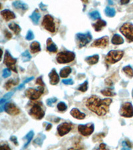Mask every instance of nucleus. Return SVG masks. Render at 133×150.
<instances>
[{
    "label": "nucleus",
    "mask_w": 133,
    "mask_h": 150,
    "mask_svg": "<svg viewBox=\"0 0 133 150\" xmlns=\"http://www.w3.org/2000/svg\"><path fill=\"white\" fill-rule=\"evenodd\" d=\"M113 102L111 98L101 100L97 95H92L86 101L87 108L99 116H104L109 111V106Z\"/></svg>",
    "instance_id": "obj_1"
},
{
    "label": "nucleus",
    "mask_w": 133,
    "mask_h": 150,
    "mask_svg": "<svg viewBox=\"0 0 133 150\" xmlns=\"http://www.w3.org/2000/svg\"><path fill=\"white\" fill-rule=\"evenodd\" d=\"M29 114L34 119L40 120L45 116V110L43 109V105L41 102L35 103L30 108Z\"/></svg>",
    "instance_id": "obj_2"
},
{
    "label": "nucleus",
    "mask_w": 133,
    "mask_h": 150,
    "mask_svg": "<svg viewBox=\"0 0 133 150\" xmlns=\"http://www.w3.org/2000/svg\"><path fill=\"white\" fill-rule=\"evenodd\" d=\"M75 58V53L73 51H63L58 53L56 60L59 64H69Z\"/></svg>",
    "instance_id": "obj_3"
},
{
    "label": "nucleus",
    "mask_w": 133,
    "mask_h": 150,
    "mask_svg": "<svg viewBox=\"0 0 133 150\" xmlns=\"http://www.w3.org/2000/svg\"><path fill=\"white\" fill-rule=\"evenodd\" d=\"M124 56V51L121 50H111L107 53L105 62L108 64H114L119 62Z\"/></svg>",
    "instance_id": "obj_4"
},
{
    "label": "nucleus",
    "mask_w": 133,
    "mask_h": 150,
    "mask_svg": "<svg viewBox=\"0 0 133 150\" xmlns=\"http://www.w3.org/2000/svg\"><path fill=\"white\" fill-rule=\"evenodd\" d=\"M44 93V86H39L38 88H28L25 91V95L31 100H37Z\"/></svg>",
    "instance_id": "obj_5"
},
{
    "label": "nucleus",
    "mask_w": 133,
    "mask_h": 150,
    "mask_svg": "<svg viewBox=\"0 0 133 150\" xmlns=\"http://www.w3.org/2000/svg\"><path fill=\"white\" fill-rule=\"evenodd\" d=\"M92 40V36L89 32L86 34L78 33L76 34V41L79 48H82L87 46Z\"/></svg>",
    "instance_id": "obj_6"
},
{
    "label": "nucleus",
    "mask_w": 133,
    "mask_h": 150,
    "mask_svg": "<svg viewBox=\"0 0 133 150\" xmlns=\"http://www.w3.org/2000/svg\"><path fill=\"white\" fill-rule=\"evenodd\" d=\"M120 32L124 35L129 42L133 41V24L130 22H127L120 27Z\"/></svg>",
    "instance_id": "obj_7"
},
{
    "label": "nucleus",
    "mask_w": 133,
    "mask_h": 150,
    "mask_svg": "<svg viewBox=\"0 0 133 150\" xmlns=\"http://www.w3.org/2000/svg\"><path fill=\"white\" fill-rule=\"evenodd\" d=\"M16 62H17V59L13 57V56L11 55V53L9 52V51L6 50L4 55V64H6V66L8 67V69L12 70L15 73H17V70L15 66Z\"/></svg>",
    "instance_id": "obj_8"
},
{
    "label": "nucleus",
    "mask_w": 133,
    "mask_h": 150,
    "mask_svg": "<svg viewBox=\"0 0 133 150\" xmlns=\"http://www.w3.org/2000/svg\"><path fill=\"white\" fill-rule=\"evenodd\" d=\"M42 25L46 30L50 32L51 33L55 32V24L54 22V18L49 14L45 15L44 16L43 22H42Z\"/></svg>",
    "instance_id": "obj_9"
},
{
    "label": "nucleus",
    "mask_w": 133,
    "mask_h": 150,
    "mask_svg": "<svg viewBox=\"0 0 133 150\" xmlns=\"http://www.w3.org/2000/svg\"><path fill=\"white\" fill-rule=\"evenodd\" d=\"M120 115L124 118H132L133 116V106L130 102H126L121 106L120 111Z\"/></svg>",
    "instance_id": "obj_10"
},
{
    "label": "nucleus",
    "mask_w": 133,
    "mask_h": 150,
    "mask_svg": "<svg viewBox=\"0 0 133 150\" xmlns=\"http://www.w3.org/2000/svg\"><path fill=\"white\" fill-rule=\"evenodd\" d=\"M95 130V125L93 123H89L86 125L80 124L78 126V131L83 136H88L92 134Z\"/></svg>",
    "instance_id": "obj_11"
},
{
    "label": "nucleus",
    "mask_w": 133,
    "mask_h": 150,
    "mask_svg": "<svg viewBox=\"0 0 133 150\" xmlns=\"http://www.w3.org/2000/svg\"><path fill=\"white\" fill-rule=\"evenodd\" d=\"M4 110L7 114L11 116H16L20 113V109L11 102H8L4 105Z\"/></svg>",
    "instance_id": "obj_12"
},
{
    "label": "nucleus",
    "mask_w": 133,
    "mask_h": 150,
    "mask_svg": "<svg viewBox=\"0 0 133 150\" xmlns=\"http://www.w3.org/2000/svg\"><path fill=\"white\" fill-rule=\"evenodd\" d=\"M72 130V125L71 123L64 122L63 123H61L60 125L57 127V132L58 134L60 136H64L66 134H67L69 132H71Z\"/></svg>",
    "instance_id": "obj_13"
},
{
    "label": "nucleus",
    "mask_w": 133,
    "mask_h": 150,
    "mask_svg": "<svg viewBox=\"0 0 133 150\" xmlns=\"http://www.w3.org/2000/svg\"><path fill=\"white\" fill-rule=\"evenodd\" d=\"M109 37L108 36H103L96 39L93 41L91 47H96V48H104L105 47L108 46L109 43Z\"/></svg>",
    "instance_id": "obj_14"
},
{
    "label": "nucleus",
    "mask_w": 133,
    "mask_h": 150,
    "mask_svg": "<svg viewBox=\"0 0 133 150\" xmlns=\"http://www.w3.org/2000/svg\"><path fill=\"white\" fill-rule=\"evenodd\" d=\"M49 77L50 83L51 85H57L59 82V76L55 69H53L50 73L49 74Z\"/></svg>",
    "instance_id": "obj_15"
},
{
    "label": "nucleus",
    "mask_w": 133,
    "mask_h": 150,
    "mask_svg": "<svg viewBox=\"0 0 133 150\" xmlns=\"http://www.w3.org/2000/svg\"><path fill=\"white\" fill-rule=\"evenodd\" d=\"M1 15L5 20L8 22V21L11 20H13L16 18V16L15 15L13 11H11L9 10V9H4V10L1 11Z\"/></svg>",
    "instance_id": "obj_16"
},
{
    "label": "nucleus",
    "mask_w": 133,
    "mask_h": 150,
    "mask_svg": "<svg viewBox=\"0 0 133 150\" xmlns=\"http://www.w3.org/2000/svg\"><path fill=\"white\" fill-rule=\"evenodd\" d=\"M70 114H71L73 118L77 119H83L84 118H85L86 117L85 114L81 112L80 110L77 108H75V107L71 110V111H70Z\"/></svg>",
    "instance_id": "obj_17"
},
{
    "label": "nucleus",
    "mask_w": 133,
    "mask_h": 150,
    "mask_svg": "<svg viewBox=\"0 0 133 150\" xmlns=\"http://www.w3.org/2000/svg\"><path fill=\"white\" fill-rule=\"evenodd\" d=\"M57 46L53 41L51 38H48L47 40V50L51 53H56L57 51Z\"/></svg>",
    "instance_id": "obj_18"
},
{
    "label": "nucleus",
    "mask_w": 133,
    "mask_h": 150,
    "mask_svg": "<svg viewBox=\"0 0 133 150\" xmlns=\"http://www.w3.org/2000/svg\"><path fill=\"white\" fill-rule=\"evenodd\" d=\"M106 25H107V22L105 21L102 20H99L96 23H93L92 24L93 27L94 28L95 31L96 32H100L102 28L105 27Z\"/></svg>",
    "instance_id": "obj_19"
},
{
    "label": "nucleus",
    "mask_w": 133,
    "mask_h": 150,
    "mask_svg": "<svg viewBox=\"0 0 133 150\" xmlns=\"http://www.w3.org/2000/svg\"><path fill=\"white\" fill-rule=\"evenodd\" d=\"M30 18H31L32 22L33 23L34 25H38L39 20L41 18V14L39 12L38 9H35V11L33 12L31 15L30 16Z\"/></svg>",
    "instance_id": "obj_20"
},
{
    "label": "nucleus",
    "mask_w": 133,
    "mask_h": 150,
    "mask_svg": "<svg viewBox=\"0 0 133 150\" xmlns=\"http://www.w3.org/2000/svg\"><path fill=\"white\" fill-rule=\"evenodd\" d=\"M99 55L98 54H95L92 56H88V57L85 58L86 62L90 65L97 64L98 62H99Z\"/></svg>",
    "instance_id": "obj_21"
},
{
    "label": "nucleus",
    "mask_w": 133,
    "mask_h": 150,
    "mask_svg": "<svg viewBox=\"0 0 133 150\" xmlns=\"http://www.w3.org/2000/svg\"><path fill=\"white\" fill-rule=\"evenodd\" d=\"M112 43L114 45H120L124 43V39L121 37L119 34H114L111 40Z\"/></svg>",
    "instance_id": "obj_22"
},
{
    "label": "nucleus",
    "mask_w": 133,
    "mask_h": 150,
    "mask_svg": "<svg viewBox=\"0 0 133 150\" xmlns=\"http://www.w3.org/2000/svg\"><path fill=\"white\" fill-rule=\"evenodd\" d=\"M13 6L16 9H22V11H26L28 9V6L27 4L23 3L22 1H16L13 2Z\"/></svg>",
    "instance_id": "obj_23"
},
{
    "label": "nucleus",
    "mask_w": 133,
    "mask_h": 150,
    "mask_svg": "<svg viewBox=\"0 0 133 150\" xmlns=\"http://www.w3.org/2000/svg\"><path fill=\"white\" fill-rule=\"evenodd\" d=\"M30 50L32 53H38L41 51V46L38 41L32 42L30 45Z\"/></svg>",
    "instance_id": "obj_24"
},
{
    "label": "nucleus",
    "mask_w": 133,
    "mask_h": 150,
    "mask_svg": "<svg viewBox=\"0 0 133 150\" xmlns=\"http://www.w3.org/2000/svg\"><path fill=\"white\" fill-rule=\"evenodd\" d=\"M72 71V69L71 67L69 66H66L63 67V68L61 69V70L60 71L59 76L61 77H63V78H65V77H67L69 74H71Z\"/></svg>",
    "instance_id": "obj_25"
},
{
    "label": "nucleus",
    "mask_w": 133,
    "mask_h": 150,
    "mask_svg": "<svg viewBox=\"0 0 133 150\" xmlns=\"http://www.w3.org/2000/svg\"><path fill=\"white\" fill-rule=\"evenodd\" d=\"M9 27L11 31H13L14 32V34L15 35H19L21 31H22V29H21L19 25L14 22H11V23H9Z\"/></svg>",
    "instance_id": "obj_26"
},
{
    "label": "nucleus",
    "mask_w": 133,
    "mask_h": 150,
    "mask_svg": "<svg viewBox=\"0 0 133 150\" xmlns=\"http://www.w3.org/2000/svg\"><path fill=\"white\" fill-rule=\"evenodd\" d=\"M45 138H46V136L45 134H42V133H40V134L38 135V137H37L36 139L34 140L33 144H36L39 146H41L42 144H43V141L45 139Z\"/></svg>",
    "instance_id": "obj_27"
},
{
    "label": "nucleus",
    "mask_w": 133,
    "mask_h": 150,
    "mask_svg": "<svg viewBox=\"0 0 133 150\" xmlns=\"http://www.w3.org/2000/svg\"><path fill=\"white\" fill-rule=\"evenodd\" d=\"M104 13L107 17L113 18L116 15V11L113 8H110L108 6L104 9Z\"/></svg>",
    "instance_id": "obj_28"
},
{
    "label": "nucleus",
    "mask_w": 133,
    "mask_h": 150,
    "mask_svg": "<svg viewBox=\"0 0 133 150\" xmlns=\"http://www.w3.org/2000/svg\"><path fill=\"white\" fill-rule=\"evenodd\" d=\"M33 136H34V132H33V131H32V130L30 131V132L28 133L26 135H25L24 138L27 140V142L25 144L24 146H23V148H25V147H26L28 145L30 144V142H31V140L33 139Z\"/></svg>",
    "instance_id": "obj_29"
},
{
    "label": "nucleus",
    "mask_w": 133,
    "mask_h": 150,
    "mask_svg": "<svg viewBox=\"0 0 133 150\" xmlns=\"http://www.w3.org/2000/svg\"><path fill=\"white\" fill-rule=\"evenodd\" d=\"M18 82H19L18 78L17 79H9V80L7 81V83L5 84V88H6L7 90H9L13 86L17 85Z\"/></svg>",
    "instance_id": "obj_30"
},
{
    "label": "nucleus",
    "mask_w": 133,
    "mask_h": 150,
    "mask_svg": "<svg viewBox=\"0 0 133 150\" xmlns=\"http://www.w3.org/2000/svg\"><path fill=\"white\" fill-rule=\"evenodd\" d=\"M123 71L129 77H133V68L130 65H127L123 68Z\"/></svg>",
    "instance_id": "obj_31"
},
{
    "label": "nucleus",
    "mask_w": 133,
    "mask_h": 150,
    "mask_svg": "<svg viewBox=\"0 0 133 150\" xmlns=\"http://www.w3.org/2000/svg\"><path fill=\"white\" fill-rule=\"evenodd\" d=\"M22 60L23 62H29V61L31 60V55L29 53V51L25 50L24 52L22 53Z\"/></svg>",
    "instance_id": "obj_32"
},
{
    "label": "nucleus",
    "mask_w": 133,
    "mask_h": 150,
    "mask_svg": "<svg viewBox=\"0 0 133 150\" xmlns=\"http://www.w3.org/2000/svg\"><path fill=\"white\" fill-rule=\"evenodd\" d=\"M101 92L103 95L109 96V97H111V96H114L116 95V93L114 92V91H113V90H112L110 88L104 89V90H102Z\"/></svg>",
    "instance_id": "obj_33"
},
{
    "label": "nucleus",
    "mask_w": 133,
    "mask_h": 150,
    "mask_svg": "<svg viewBox=\"0 0 133 150\" xmlns=\"http://www.w3.org/2000/svg\"><path fill=\"white\" fill-rule=\"evenodd\" d=\"M89 16L93 20H99V19L101 18V14L98 11H93L92 12L89 13Z\"/></svg>",
    "instance_id": "obj_34"
},
{
    "label": "nucleus",
    "mask_w": 133,
    "mask_h": 150,
    "mask_svg": "<svg viewBox=\"0 0 133 150\" xmlns=\"http://www.w3.org/2000/svg\"><path fill=\"white\" fill-rule=\"evenodd\" d=\"M77 90L80 91H82V92H85V91H87L88 90V81H84L82 84H81V85L79 86Z\"/></svg>",
    "instance_id": "obj_35"
},
{
    "label": "nucleus",
    "mask_w": 133,
    "mask_h": 150,
    "mask_svg": "<svg viewBox=\"0 0 133 150\" xmlns=\"http://www.w3.org/2000/svg\"><path fill=\"white\" fill-rule=\"evenodd\" d=\"M57 109L61 112L65 111L67 109V105L65 103L61 102L57 104Z\"/></svg>",
    "instance_id": "obj_36"
},
{
    "label": "nucleus",
    "mask_w": 133,
    "mask_h": 150,
    "mask_svg": "<svg viewBox=\"0 0 133 150\" xmlns=\"http://www.w3.org/2000/svg\"><path fill=\"white\" fill-rule=\"evenodd\" d=\"M122 145H123V147L121 149V150H130L131 149L132 145L130 143V142L127 141V140H124V141L122 142Z\"/></svg>",
    "instance_id": "obj_37"
},
{
    "label": "nucleus",
    "mask_w": 133,
    "mask_h": 150,
    "mask_svg": "<svg viewBox=\"0 0 133 150\" xmlns=\"http://www.w3.org/2000/svg\"><path fill=\"white\" fill-rule=\"evenodd\" d=\"M33 79H34V77H29V78L26 79L23 82L22 84H21V85L17 87V88H16V90H23V89L24 88V87H25V86H24L25 84L29 83V81H32Z\"/></svg>",
    "instance_id": "obj_38"
},
{
    "label": "nucleus",
    "mask_w": 133,
    "mask_h": 150,
    "mask_svg": "<svg viewBox=\"0 0 133 150\" xmlns=\"http://www.w3.org/2000/svg\"><path fill=\"white\" fill-rule=\"evenodd\" d=\"M11 70L7 68V69H4L3 70V72H2V76H3V78H7V77H8L11 76Z\"/></svg>",
    "instance_id": "obj_39"
},
{
    "label": "nucleus",
    "mask_w": 133,
    "mask_h": 150,
    "mask_svg": "<svg viewBox=\"0 0 133 150\" xmlns=\"http://www.w3.org/2000/svg\"><path fill=\"white\" fill-rule=\"evenodd\" d=\"M34 37H35V36L33 34V32L31 30H29V31L27 32L26 37H25L27 40L31 41V40H32V39H34Z\"/></svg>",
    "instance_id": "obj_40"
},
{
    "label": "nucleus",
    "mask_w": 133,
    "mask_h": 150,
    "mask_svg": "<svg viewBox=\"0 0 133 150\" xmlns=\"http://www.w3.org/2000/svg\"><path fill=\"white\" fill-rule=\"evenodd\" d=\"M57 101V97L49 98V99H48L47 100V105L48 106L51 107L52 106V104H54V103H55Z\"/></svg>",
    "instance_id": "obj_41"
},
{
    "label": "nucleus",
    "mask_w": 133,
    "mask_h": 150,
    "mask_svg": "<svg viewBox=\"0 0 133 150\" xmlns=\"http://www.w3.org/2000/svg\"><path fill=\"white\" fill-rule=\"evenodd\" d=\"M63 83H64L65 85H73L74 81L72 79H67L63 80Z\"/></svg>",
    "instance_id": "obj_42"
},
{
    "label": "nucleus",
    "mask_w": 133,
    "mask_h": 150,
    "mask_svg": "<svg viewBox=\"0 0 133 150\" xmlns=\"http://www.w3.org/2000/svg\"><path fill=\"white\" fill-rule=\"evenodd\" d=\"M43 77L42 76H40L37 79V81H36V84L37 85H39V86H45V84H44L43 81Z\"/></svg>",
    "instance_id": "obj_43"
},
{
    "label": "nucleus",
    "mask_w": 133,
    "mask_h": 150,
    "mask_svg": "<svg viewBox=\"0 0 133 150\" xmlns=\"http://www.w3.org/2000/svg\"><path fill=\"white\" fill-rule=\"evenodd\" d=\"M13 93H14V91H11V92H9L8 93H6V94L3 96V99L5 100L6 101L9 100V98H11V96L13 95Z\"/></svg>",
    "instance_id": "obj_44"
},
{
    "label": "nucleus",
    "mask_w": 133,
    "mask_h": 150,
    "mask_svg": "<svg viewBox=\"0 0 133 150\" xmlns=\"http://www.w3.org/2000/svg\"><path fill=\"white\" fill-rule=\"evenodd\" d=\"M97 150H109V149H107V145L105 144H101Z\"/></svg>",
    "instance_id": "obj_45"
},
{
    "label": "nucleus",
    "mask_w": 133,
    "mask_h": 150,
    "mask_svg": "<svg viewBox=\"0 0 133 150\" xmlns=\"http://www.w3.org/2000/svg\"><path fill=\"white\" fill-rule=\"evenodd\" d=\"M0 150H11L8 144H3L0 146Z\"/></svg>",
    "instance_id": "obj_46"
},
{
    "label": "nucleus",
    "mask_w": 133,
    "mask_h": 150,
    "mask_svg": "<svg viewBox=\"0 0 133 150\" xmlns=\"http://www.w3.org/2000/svg\"><path fill=\"white\" fill-rule=\"evenodd\" d=\"M10 140L12 142L15 146H18V142H17V138L15 136H11L10 137Z\"/></svg>",
    "instance_id": "obj_47"
},
{
    "label": "nucleus",
    "mask_w": 133,
    "mask_h": 150,
    "mask_svg": "<svg viewBox=\"0 0 133 150\" xmlns=\"http://www.w3.org/2000/svg\"><path fill=\"white\" fill-rule=\"evenodd\" d=\"M5 36L7 37L8 39H11L12 37V35L10 32H9L8 30H5Z\"/></svg>",
    "instance_id": "obj_48"
},
{
    "label": "nucleus",
    "mask_w": 133,
    "mask_h": 150,
    "mask_svg": "<svg viewBox=\"0 0 133 150\" xmlns=\"http://www.w3.org/2000/svg\"><path fill=\"white\" fill-rule=\"evenodd\" d=\"M39 7H40V8L42 11H45L47 10V6L45 4H43L42 2H41L40 4H39Z\"/></svg>",
    "instance_id": "obj_49"
},
{
    "label": "nucleus",
    "mask_w": 133,
    "mask_h": 150,
    "mask_svg": "<svg viewBox=\"0 0 133 150\" xmlns=\"http://www.w3.org/2000/svg\"><path fill=\"white\" fill-rule=\"evenodd\" d=\"M51 128H52V124H51V123H48V125H47V128H46V131H49L51 129Z\"/></svg>",
    "instance_id": "obj_50"
},
{
    "label": "nucleus",
    "mask_w": 133,
    "mask_h": 150,
    "mask_svg": "<svg viewBox=\"0 0 133 150\" xmlns=\"http://www.w3.org/2000/svg\"><path fill=\"white\" fill-rule=\"evenodd\" d=\"M130 2L129 0H122V1H120V4H129Z\"/></svg>",
    "instance_id": "obj_51"
},
{
    "label": "nucleus",
    "mask_w": 133,
    "mask_h": 150,
    "mask_svg": "<svg viewBox=\"0 0 133 150\" xmlns=\"http://www.w3.org/2000/svg\"><path fill=\"white\" fill-rule=\"evenodd\" d=\"M109 4H113V2L111 1H109Z\"/></svg>",
    "instance_id": "obj_52"
},
{
    "label": "nucleus",
    "mask_w": 133,
    "mask_h": 150,
    "mask_svg": "<svg viewBox=\"0 0 133 150\" xmlns=\"http://www.w3.org/2000/svg\"><path fill=\"white\" fill-rule=\"evenodd\" d=\"M72 149H73V148H72V149H68V150H72Z\"/></svg>",
    "instance_id": "obj_53"
},
{
    "label": "nucleus",
    "mask_w": 133,
    "mask_h": 150,
    "mask_svg": "<svg viewBox=\"0 0 133 150\" xmlns=\"http://www.w3.org/2000/svg\"><path fill=\"white\" fill-rule=\"evenodd\" d=\"M132 97H133V92H132Z\"/></svg>",
    "instance_id": "obj_54"
}]
</instances>
